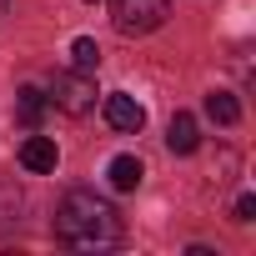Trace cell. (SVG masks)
<instances>
[{"label":"cell","instance_id":"cell-1","mask_svg":"<svg viewBox=\"0 0 256 256\" xmlns=\"http://www.w3.org/2000/svg\"><path fill=\"white\" fill-rule=\"evenodd\" d=\"M56 236L76 251H106L120 241V211L96 191H70L56 206Z\"/></svg>","mask_w":256,"mask_h":256},{"label":"cell","instance_id":"cell-2","mask_svg":"<svg viewBox=\"0 0 256 256\" xmlns=\"http://www.w3.org/2000/svg\"><path fill=\"white\" fill-rule=\"evenodd\" d=\"M110 16H116L120 36H151L166 26L171 0H110Z\"/></svg>","mask_w":256,"mask_h":256},{"label":"cell","instance_id":"cell-3","mask_svg":"<svg viewBox=\"0 0 256 256\" xmlns=\"http://www.w3.org/2000/svg\"><path fill=\"white\" fill-rule=\"evenodd\" d=\"M46 100H50L56 110H66V116H86V110H96V80H90V70H56Z\"/></svg>","mask_w":256,"mask_h":256},{"label":"cell","instance_id":"cell-4","mask_svg":"<svg viewBox=\"0 0 256 256\" xmlns=\"http://www.w3.org/2000/svg\"><path fill=\"white\" fill-rule=\"evenodd\" d=\"M106 120H110V131H120V136H136L141 126H146V110L136 106V96L116 90V96H106Z\"/></svg>","mask_w":256,"mask_h":256},{"label":"cell","instance_id":"cell-5","mask_svg":"<svg viewBox=\"0 0 256 256\" xmlns=\"http://www.w3.org/2000/svg\"><path fill=\"white\" fill-rule=\"evenodd\" d=\"M56 161H60V151H56L50 136H26V146H20V166L26 171L46 176V171H56Z\"/></svg>","mask_w":256,"mask_h":256},{"label":"cell","instance_id":"cell-6","mask_svg":"<svg viewBox=\"0 0 256 256\" xmlns=\"http://www.w3.org/2000/svg\"><path fill=\"white\" fill-rule=\"evenodd\" d=\"M166 146H171L176 156H191V151L201 146V131H196V116H191V110H176V116H171V126H166Z\"/></svg>","mask_w":256,"mask_h":256},{"label":"cell","instance_id":"cell-7","mask_svg":"<svg viewBox=\"0 0 256 256\" xmlns=\"http://www.w3.org/2000/svg\"><path fill=\"white\" fill-rule=\"evenodd\" d=\"M46 106H50V100H46L36 86H20V96H16V120L36 131V126H40V116H46Z\"/></svg>","mask_w":256,"mask_h":256},{"label":"cell","instance_id":"cell-8","mask_svg":"<svg viewBox=\"0 0 256 256\" xmlns=\"http://www.w3.org/2000/svg\"><path fill=\"white\" fill-rule=\"evenodd\" d=\"M106 176H110V186H116V191H136V186H141V176H146V166H141L136 156H116Z\"/></svg>","mask_w":256,"mask_h":256},{"label":"cell","instance_id":"cell-9","mask_svg":"<svg viewBox=\"0 0 256 256\" xmlns=\"http://www.w3.org/2000/svg\"><path fill=\"white\" fill-rule=\"evenodd\" d=\"M206 116H211L216 126H236V120H241V106H236L231 90H211V96H206Z\"/></svg>","mask_w":256,"mask_h":256},{"label":"cell","instance_id":"cell-10","mask_svg":"<svg viewBox=\"0 0 256 256\" xmlns=\"http://www.w3.org/2000/svg\"><path fill=\"white\" fill-rule=\"evenodd\" d=\"M70 60H76V70H96V66H100V46H96L90 36H80V40L70 46Z\"/></svg>","mask_w":256,"mask_h":256},{"label":"cell","instance_id":"cell-11","mask_svg":"<svg viewBox=\"0 0 256 256\" xmlns=\"http://www.w3.org/2000/svg\"><path fill=\"white\" fill-rule=\"evenodd\" d=\"M251 216H256V196H241L236 201V221H251Z\"/></svg>","mask_w":256,"mask_h":256},{"label":"cell","instance_id":"cell-12","mask_svg":"<svg viewBox=\"0 0 256 256\" xmlns=\"http://www.w3.org/2000/svg\"><path fill=\"white\" fill-rule=\"evenodd\" d=\"M6 6H10V0H0V16H6Z\"/></svg>","mask_w":256,"mask_h":256}]
</instances>
